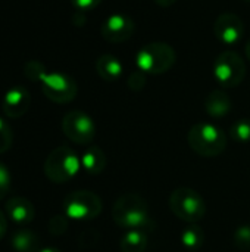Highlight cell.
Returning a JSON list of instances; mask_svg holds the SVG:
<instances>
[{
	"mask_svg": "<svg viewBox=\"0 0 250 252\" xmlns=\"http://www.w3.org/2000/svg\"><path fill=\"white\" fill-rule=\"evenodd\" d=\"M49 232L55 236L63 235L68 230V219L66 216H53L49 220Z\"/></svg>",
	"mask_w": 250,
	"mask_h": 252,
	"instance_id": "7402d4cb",
	"label": "cell"
},
{
	"mask_svg": "<svg viewBox=\"0 0 250 252\" xmlns=\"http://www.w3.org/2000/svg\"><path fill=\"white\" fill-rule=\"evenodd\" d=\"M214 34L222 44L234 46L242 40L245 34L243 21L236 13H221L214 22Z\"/></svg>",
	"mask_w": 250,
	"mask_h": 252,
	"instance_id": "8fae6325",
	"label": "cell"
},
{
	"mask_svg": "<svg viewBox=\"0 0 250 252\" xmlns=\"http://www.w3.org/2000/svg\"><path fill=\"white\" fill-rule=\"evenodd\" d=\"M234 244L240 250H249L250 248V226H242L234 233Z\"/></svg>",
	"mask_w": 250,
	"mask_h": 252,
	"instance_id": "603a6c76",
	"label": "cell"
},
{
	"mask_svg": "<svg viewBox=\"0 0 250 252\" xmlns=\"http://www.w3.org/2000/svg\"><path fill=\"white\" fill-rule=\"evenodd\" d=\"M4 210H6L7 217L18 224H28L34 220V216H35L32 204L28 199L21 198V196H13L7 199Z\"/></svg>",
	"mask_w": 250,
	"mask_h": 252,
	"instance_id": "4fadbf2b",
	"label": "cell"
},
{
	"mask_svg": "<svg viewBox=\"0 0 250 252\" xmlns=\"http://www.w3.org/2000/svg\"><path fill=\"white\" fill-rule=\"evenodd\" d=\"M37 252H62L57 248H53V247H46V248H40Z\"/></svg>",
	"mask_w": 250,
	"mask_h": 252,
	"instance_id": "f1b7e54d",
	"label": "cell"
},
{
	"mask_svg": "<svg viewBox=\"0 0 250 252\" xmlns=\"http://www.w3.org/2000/svg\"><path fill=\"white\" fill-rule=\"evenodd\" d=\"M81 168V159L68 146L53 149L44 161V174L53 183H66L74 179Z\"/></svg>",
	"mask_w": 250,
	"mask_h": 252,
	"instance_id": "5b68a950",
	"label": "cell"
},
{
	"mask_svg": "<svg viewBox=\"0 0 250 252\" xmlns=\"http://www.w3.org/2000/svg\"><path fill=\"white\" fill-rule=\"evenodd\" d=\"M159 7H169V6H172L177 0H153Z\"/></svg>",
	"mask_w": 250,
	"mask_h": 252,
	"instance_id": "83f0119b",
	"label": "cell"
},
{
	"mask_svg": "<svg viewBox=\"0 0 250 252\" xmlns=\"http://www.w3.org/2000/svg\"><path fill=\"white\" fill-rule=\"evenodd\" d=\"M146 84V74L140 69L131 72L130 78H128V87L134 92H140Z\"/></svg>",
	"mask_w": 250,
	"mask_h": 252,
	"instance_id": "cb8c5ba5",
	"label": "cell"
},
{
	"mask_svg": "<svg viewBox=\"0 0 250 252\" xmlns=\"http://www.w3.org/2000/svg\"><path fill=\"white\" fill-rule=\"evenodd\" d=\"M230 134L231 137L239 142V143H249L250 142V120L249 118H243L236 121L231 128H230Z\"/></svg>",
	"mask_w": 250,
	"mask_h": 252,
	"instance_id": "ffe728a7",
	"label": "cell"
},
{
	"mask_svg": "<svg viewBox=\"0 0 250 252\" xmlns=\"http://www.w3.org/2000/svg\"><path fill=\"white\" fill-rule=\"evenodd\" d=\"M169 208L175 217L190 224L199 223L206 213L203 198L196 190L189 188H180L171 193Z\"/></svg>",
	"mask_w": 250,
	"mask_h": 252,
	"instance_id": "8992f818",
	"label": "cell"
},
{
	"mask_svg": "<svg viewBox=\"0 0 250 252\" xmlns=\"http://www.w3.org/2000/svg\"><path fill=\"white\" fill-rule=\"evenodd\" d=\"M63 213L72 220H93L102 213V201L90 190H77L65 198Z\"/></svg>",
	"mask_w": 250,
	"mask_h": 252,
	"instance_id": "ba28073f",
	"label": "cell"
},
{
	"mask_svg": "<svg viewBox=\"0 0 250 252\" xmlns=\"http://www.w3.org/2000/svg\"><path fill=\"white\" fill-rule=\"evenodd\" d=\"M24 74L27 78L38 83L44 96L55 103H68L77 96L78 87L72 77L57 71L49 72L38 61H28L24 66Z\"/></svg>",
	"mask_w": 250,
	"mask_h": 252,
	"instance_id": "6da1fadb",
	"label": "cell"
},
{
	"mask_svg": "<svg viewBox=\"0 0 250 252\" xmlns=\"http://www.w3.org/2000/svg\"><path fill=\"white\" fill-rule=\"evenodd\" d=\"M13 143V133L10 126L0 117V154H4L12 148Z\"/></svg>",
	"mask_w": 250,
	"mask_h": 252,
	"instance_id": "44dd1931",
	"label": "cell"
},
{
	"mask_svg": "<svg viewBox=\"0 0 250 252\" xmlns=\"http://www.w3.org/2000/svg\"><path fill=\"white\" fill-rule=\"evenodd\" d=\"M246 56L249 58V61H250V38H249V41H248V44H246Z\"/></svg>",
	"mask_w": 250,
	"mask_h": 252,
	"instance_id": "f546056e",
	"label": "cell"
},
{
	"mask_svg": "<svg viewBox=\"0 0 250 252\" xmlns=\"http://www.w3.org/2000/svg\"><path fill=\"white\" fill-rule=\"evenodd\" d=\"M10 189V173L4 164L0 162V201L7 195Z\"/></svg>",
	"mask_w": 250,
	"mask_h": 252,
	"instance_id": "d4e9b609",
	"label": "cell"
},
{
	"mask_svg": "<svg viewBox=\"0 0 250 252\" xmlns=\"http://www.w3.org/2000/svg\"><path fill=\"white\" fill-rule=\"evenodd\" d=\"M245 1H249V3H250V0H245Z\"/></svg>",
	"mask_w": 250,
	"mask_h": 252,
	"instance_id": "4dcf8cb0",
	"label": "cell"
},
{
	"mask_svg": "<svg viewBox=\"0 0 250 252\" xmlns=\"http://www.w3.org/2000/svg\"><path fill=\"white\" fill-rule=\"evenodd\" d=\"M175 63V50L162 41H153L143 46L137 56L136 65L137 69L143 71L144 74H164L169 71Z\"/></svg>",
	"mask_w": 250,
	"mask_h": 252,
	"instance_id": "277c9868",
	"label": "cell"
},
{
	"mask_svg": "<svg viewBox=\"0 0 250 252\" xmlns=\"http://www.w3.org/2000/svg\"><path fill=\"white\" fill-rule=\"evenodd\" d=\"M96 71L100 75L102 80L113 83L118 81L122 77L124 72V66L121 63V61L118 58H115L113 55H102L97 61H96Z\"/></svg>",
	"mask_w": 250,
	"mask_h": 252,
	"instance_id": "5bb4252c",
	"label": "cell"
},
{
	"mask_svg": "<svg viewBox=\"0 0 250 252\" xmlns=\"http://www.w3.org/2000/svg\"><path fill=\"white\" fill-rule=\"evenodd\" d=\"M205 242V233L203 230L196 226V224H190L183 233H181V244L183 247L190 252L199 251L202 248Z\"/></svg>",
	"mask_w": 250,
	"mask_h": 252,
	"instance_id": "d6986e66",
	"label": "cell"
},
{
	"mask_svg": "<svg viewBox=\"0 0 250 252\" xmlns=\"http://www.w3.org/2000/svg\"><path fill=\"white\" fill-rule=\"evenodd\" d=\"M187 142L190 148L200 157H218L227 148L225 133L211 124V123H197L194 124L187 134Z\"/></svg>",
	"mask_w": 250,
	"mask_h": 252,
	"instance_id": "3957f363",
	"label": "cell"
},
{
	"mask_svg": "<svg viewBox=\"0 0 250 252\" xmlns=\"http://www.w3.org/2000/svg\"><path fill=\"white\" fill-rule=\"evenodd\" d=\"M63 134L77 145H88L96 136V126L90 115L83 111H69L62 120Z\"/></svg>",
	"mask_w": 250,
	"mask_h": 252,
	"instance_id": "9c48e42d",
	"label": "cell"
},
{
	"mask_svg": "<svg viewBox=\"0 0 250 252\" xmlns=\"http://www.w3.org/2000/svg\"><path fill=\"white\" fill-rule=\"evenodd\" d=\"M205 109L214 118H222V117H225L231 111L230 96L224 90H221V89L211 92L208 94L206 100H205Z\"/></svg>",
	"mask_w": 250,
	"mask_h": 252,
	"instance_id": "9a60e30c",
	"label": "cell"
},
{
	"mask_svg": "<svg viewBox=\"0 0 250 252\" xmlns=\"http://www.w3.org/2000/svg\"><path fill=\"white\" fill-rule=\"evenodd\" d=\"M245 75L246 63L237 52L225 50L217 56L214 62V78L221 87H236L245 80Z\"/></svg>",
	"mask_w": 250,
	"mask_h": 252,
	"instance_id": "52a82bcc",
	"label": "cell"
},
{
	"mask_svg": "<svg viewBox=\"0 0 250 252\" xmlns=\"http://www.w3.org/2000/svg\"><path fill=\"white\" fill-rule=\"evenodd\" d=\"M134 31V21L124 13H112L105 19L100 28L102 37L109 43H124L133 37Z\"/></svg>",
	"mask_w": 250,
	"mask_h": 252,
	"instance_id": "30bf717a",
	"label": "cell"
},
{
	"mask_svg": "<svg viewBox=\"0 0 250 252\" xmlns=\"http://www.w3.org/2000/svg\"><path fill=\"white\" fill-rule=\"evenodd\" d=\"M71 3L77 12L84 13V12H90V10L96 9L102 3V0H71Z\"/></svg>",
	"mask_w": 250,
	"mask_h": 252,
	"instance_id": "484cf974",
	"label": "cell"
},
{
	"mask_svg": "<svg viewBox=\"0 0 250 252\" xmlns=\"http://www.w3.org/2000/svg\"><path fill=\"white\" fill-rule=\"evenodd\" d=\"M31 105V94L24 86H13L10 87L1 102V108L6 117L9 118H19L22 117Z\"/></svg>",
	"mask_w": 250,
	"mask_h": 252,
	"instance_id": "7c38bea8",
	"label": "cell"
},
{
	"mask_svg": "<svg viewBox=\"0 0 250 252\" xmlns=\"http://www.w3.org/2000/svg\"><path fill=\"white\" fill-rule=\"evenodd\" d=\"M6 230H7V220H6V216L0 211V241L4 238Z\"/></svg>",
	"mask_w": 250,
	"mask_h": 252,
	"instance_id": "4316f807",
	"label": "cell"
},
{
	"mask_svg": "<svg viewBox=\"0 0 250 252\" xmlns=\"http://www.w3.org/2000/svg\"><path fill=\"white\" fill-rule=\"evenodd\" d=\"M12 248L16 252H37L38 248V236L31 230H18L10 239Z\"/></svg>",
	"mask_w": 250,
	"mask_h": 252,
	"instance_id": "ac0fdd59",
	"label": "cell"
},
{
	"mask_svg": "<svg viewBox=\"0 0 250 252\" xmlns=\"http://www.w3.org/2000/svg\"><path fill=\"white\" fill-rule=\"evenodd\" d=\"M119 247L122 252H144L147 247V233L144 230H127L121 238Z\"/></svg>",
	"mask_w": 250,
	"mask_h": 252,
	"instance_id": "e0dca14e",
	"label": "cell"
},
{
	"mask_svg": "<svg viewBox=\"0 0 250 252\" xmlns=\"http://www.w3.org/2000/svg\"><path fill=\"white\" fill-rule=\"evenodd\" d=\"M112 219L121 229L136 230L146 229L150 223L146 201L136 193H125L112 207Z\"/></svg>",
	"mask_w": 250,
	"mask_h": 252,
	"instance_id": "7a4b0ae2",
	"label": "cell"
},
{
	"mask_svg": "<svg viewBox=\"0 0 250 252\" xmlns=\"http://www.w3.org/2000/svg\"><path fill=\"white\" fill-rule=\"evenodd\" d=\"M81 167L87 174L97 176L106 167V155L99 146H88L81 155Z\"/></svg>",
	"mask_w": 250,
	"mask_h": 252,
	"instance_id": "2e32d148",
	"label": "cell"
}]
</instances>
